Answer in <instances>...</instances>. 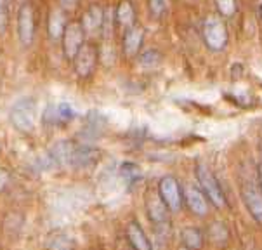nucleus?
Listing matches in <instances>:
<instances>
[{
	"mask_svg": "<svg viewBox=\"0 0 262 250\" xmlns=\"http://www.w3.org/2000/svg\"><path fill=\"white\" fill-rule=\"evenodd\" d=\"M11 123L16 131L30 134L37 127V101L33 97H21L11 108Z\"/></svg>",
	"mask_w": 262,
	"mask_h": 250,
	"instance_id": "1",
	"label": "nucleus"
},
{
	"mask_svg": "<svg viewBox=\"0 0 262 250\" xmlns=\"http://www.w3.org/2000/svg\"><path fill=\"white\" fill-rule=\"evenodd\" d=\"M194 174H196L200 190L205 193L208 202L217 209H224L226 205H228V200H226V195L221 184L217 182V177L214 176V172H212L205 163H198L196 169H194Z\"/></svg>",
	"mask_w": 262,
	"mask_h": 250,
	"instance_id": "2",
	"label": "nucleus"
},
{
	"mask_svg": "<svg viewBox=\"0 0 262 250\" xmlns=\"http://www.w3.org/2000/svg\"><path fill=\"white\" fill-rule=\"evenodd\" d=\"M202 33H203V40H205L207 47L210 51H223V49L228 46V28H226L224 21L217 16H208L205 21H203L202 26Z\"/></svg>",
	"mask_w": 262,
	"mask_h": 250,
	"instance_id": "3",
	"label": "nucleus"
},
{
	"mask_svg": "<svg viewBox=\"0 0 262 250\" xmlns=\"http://www.w3.org/2000/svg\"><path fill=\"white\" fill-rule=\"evenodd\" d=\"M162 202L170 212H179L184 203V191L181 187L179 181L174 176H163L158 181V191Z\"/></svg>",
	"mask_w": 262,
	"mask_h": 250,
	"instance_id": "4",
	"label": "nucleus"
},
{
	"mask_svg": "<svg viewBox=\"0 0 262 250\" xmlns=\"http://www.w3.org/2000/svg\"><path fill=\"white\" fill-rule=\"evenodd\" d=\"M63 52L64 57L68 61H73L75 56L78 54V51L85 44V31L80 21H72L66 25L64 33H63Z\"/></svg>",
	"mask_w": 262,
	"mask_h": 250,
	"instance_id": "5",
	"label": "nucleus"
},
{
	"mask_svg": "<svg viewBox=\"0 0 262 250\" xmlns=\"http://www.w3.org/2000/svg\"><path fill=\"white\" fill-rule=\"evenodd\" d=\"M97 57H99V51L94 44H83L78 54L73 59V70L80 78H87L94 73V68L97 65Z\"/></svg>",
	"mask_w": 262,
	"mask_h": 250,
	"instance_id": "6",
	"label": "nucleus"
},
{
	"mask_svg": "<svg viewBox=\"0 0 262 250\" xmlns=\"http://www.w3.org/2000/svg\"><path fill=\"white\" fill-rule=\"evenodd\" d=\"M17 37L25 47L32 46L35 38V16L28 2H23L17 9Z\"/></svg>",
	"mask_w": 262,
	"mask_h": 250,
	"instance_id": "7",
	"label": "nucleus"
},
{
	"mask_svg": "<svg viewBox=\"0 0 262 250\" xmlns=\"http://www.w3.org/2000/svg\"><path fill=\"white\" fill-rule=\"evenodd\" d=\"M242 200L245 203L247 211L255 219L259 224H262V187L257 182L247 181L242 184Z\"/></svg>",
	"mask_w": 262,
	"mask_h": 250,
	"instance_id": "8",
	"label": "nucleus"
},
{
	"mask_svg": "<svg viewBox=\"0 0 262 250\" xmlns=\"http://www.w3.org/2000/svg\"><path fill=\"white\" fill-rule=\"evenodd\" d=\"M146 212L151 221V224L155 226L157 231H162L163 227H168V209L165 203L162 202L158 193H149L146 196Z\"/></svg>",
	"mask_w": 262,
	"mask_h": 250,
	"instance_id": "9",
	"label": "nucleus"
},
{
	"mask_svg": "<svg viewBox=\"0 0 262 250\" xmlns=\"http://www.w3.org/2000/svg\"><path fill=\"white\" fill-rule=\"evenodd\" d=\"M184 203L188 205L189 212L198 217H205L210 211V202L200 187L188 184L184 190Z\"/></svg>",
	"mask_w": 262,
	"mask_h": 250,
	"instance_id": "10",
	"label": "nucleus"
},
{
	"mask_svg": "<svg viewBox=\"0 0 262 250\" xmlns=\"http://www.w3.org/2000/svg\"><path fill=\"white\" fill-rule=\"evenodd\" d=\"M75 118V110L68 102H57L49 105L42 113V120L46 125H64Z\"/></svg>",
	"mask_w": 262,
	"mask_h": 250,
	"instance_id": "11",
	"label": "nucleus"
},
{
	"mask_svg": "<svg viewBox=\"0 0 262 250\" xmlns=\"http://www.w3.org/2000/svg\"><path fill=\"white\" fill-rule=\"evenodd\" d=\"M125 236L132 250H153L148 235L144 233V230L137 221H128V224L125 226Z\"/></svg>",
	"mask_w": 262,
	"mask_h": 250,
	"instance_id": "12",
	"label": "nucleus"
},
{
	"mask_svg": "<svg viewBox=\"0 0 262 250\" xmlns=\"http://www.w3.org/2000/svg\"><path fill=\"white\" fill-rule=\"evenodd\" d=\"M143 42H144V30L141 26L134 25L132 28L125 30L123 33V52L125 56L128 57H134L139 54L141 47H143Z\"/></svg>",
	"mask_w": 262,
	"mask_h": 250,
	"instance_id": "13",
	"label": "nucleus"
},
{
	"mask_svg": "<svg viewBox=\"0 0 262 250\" xmlns=\"http://www.w3.org/2000/svg\"><path fill=\"white\" fill-rule=\"evenodd\" d=\"M75 142L73 141H57L49 150V156L54 162V165H72V158L75 153Z\"/></svg>",
	"mask_w": 262,
	"mask_h": 250,
	"instance_id": "14",
	"label": "nucleus"
},
{
	"mask_svg": "<svg viewBox=\"0 0 262 250\" xmlns=\"http://www.w3.org/2000/svg\"><path fill=\"white\" fill-rule=\"evenodd\" d=\"M101 151L94 146H77L72 158V167L75 169H85L99 162Z\"/></svg>",
	"mask_w": 262,
	"mask_h": 250,
	"instance_id": "15",
	"label": "nucleus"
},
{
	"mask_svg": "<svg viewBox=\"0 0 262 250\" xmlns=\"http://www.w3.org/2000/svg\"><path fill=\"white\" fill-rule=\"evenodd\" d=\"M82 26H83V31L85 33H94V31H99L103 28V23H104V11L101 6L97 4H92L91 7L85 11V14L82 16Z\"/></svg>",
	"mask_w": 262,
	"mask_h": 250,
	"instance_id": "16",
	"label": "nucleus"
},
{
	"mask_svg": "<svg viewBox=\"0 0 262 250\" xmlns=\"http://www.w3.org/2000/svg\"><path fill=\"white\" fill-rule=\"evenodd\" d=\"M66 16L63 9H52L49 12V19H47V31L51 40H61L63 38L64 28H66Z\"/></svg>",
	"mask_w": 262,
	"mask_h": 250,
	"instance_id": "17",
	"label": "nucleus"
},
{
	"mask_svg": "<svg viewBox=\"0 0 262 250\" xmlns=\"http://www.w3.org/2000/svg\"><path fill=\"white\" fill-rule=\"evenodd\" d=\"M181 242L183 247L189 250H200L205 243V235L196 226H186L181 230Z\"/></svg>",
	"mask_w": 262,
	"mask_h": 250,
	"instance_id": "18",
	"label": "nucleus"
},
{
	"mask_svg": "<svg viewBox=\"0 0 262 250\" xmlns=\"http://www.w3.org/2000/svg\"><path fill=\"white\" fill-rule=\"evenodd\" d=\"M115 19L117 23L122 26V28H132L134 26V19H136V12H134V7L128 0H122L118 4L117 11H115Z\"/></svg>",
	"mask_w": 262,
	"mask_h": 250,
	"instance_id": "19",
	"label": "nucleus"
},
{
	"mask_svg": "<svg viewBox=\"0 0 262 250\" xmlns=\"http://www.w3.org/2000/svg\"><path fill=\"white\" fill-rule=\"evenodd\" d=\"M207 236L212 240L214 243H226L228 242V238H229V230L226 227L224 222H221V221H214V222H210L207 227Z\"/></svg>",
	"mask_w": 262,
	"mask_h": 250,
	"instance_id": "20",
	"label": "nucleus"
},
{
	"mask_svg": "<svg viewBox=\"0 0 262 250\" xmlns=\"http://www.w3.org/2000/svg\"><path fill=\"white\" fill-rule=\"evenodd\" d=\"M104 125H106V118L99 113V111H91V113L87 115V127L85 129L91 136L101 134V131L104 129Z\"/></svg>",
	"mask_w": 262,
	"mask_h": 250,
	"instance_id": "21",
	"label": "nucleus"
},
{
	"mask_svg": "<svg viewBox=\"0 0 262 250\" xmlns=\"http://www.w3.org/2000/svg\"><path fill=\"white\" fill-rule=\"evenodd\" d=\"M160 62H162V54L157 49H148L139 54V65L143 68H157Z\"/></svg>",
	"mask_w": 262,
	"mask_h": 250,
	"instance_id": "22",
	"label": "nucleus"
},
{
	"mask_svg": "<svg viewBox=\"0 0 262 250\" xmlns=\"http://www.w3.org/2000/svg\"><path fill=\"white\" fill-rule=\"evenodd\" d=\"M215 6L224 17H231L236 12V0H215Z\"/></svg>",
	"mask_w": 262,
	"mask_h": 250,
	"instance_id": "23",
	"label": "nucleus"
},
{
	"mask_svg": "<svg viewBox=\"0 0 262 250\" xmlns=\"http://www.w3.org/2000/svg\"><path fill=\"white\" fill-rule=\"evenodd\" d=\"M170 0H149V11L155 17H162L167 12Z\"/></svg>",
	"mask_w": 262,
	"mask_h": 250,
	"instance_id": "24",
	"label": "nucleus"
},
{
	"mask_svg": "<svg viewBox=\"0 0 262 250\" xmlns=\"http://www.w3.org/2000/svg\"><path fill=\"white\" fill-rule=\"evenodd\" d=\"M7 28V4L6 0H0V33Z\"/></svg>",
	"mask_w": 262,
	"mask_h": 250,
	"instance_id": "25",
	"label": "nucleus"
},
{
	"mask_svg": "<svg viewBox=\"0 0 262 250\" xmlns=\"http://www.w3.org/2000/svg\"><path fill=\"white\" fill-rule=\"evenodd\" d=\"M9 182H11V174H9L7 169L0 167V193L9 186Z\"/></svg>",
	"mask_w": 262,
	"mask_h": 250,
	"instance_id": "26",
	"label": "nucleus"
},
{
	"mask_svg": "<svg viewBox=\"0 0 262 250\" xmlns=\"http://www.w3.org/2000/svg\"><path fill=\"white\" fill-rule=\"evenodd\" d=\"M61 4V9H64V11H72L78 6V0H59Z\"/></svg>",
	"mask_w": 262,
	"mask_h": 250,
	"instance_id": "27",
	"label": "nucleus"
},
{
	"mask_svg": "<svg viewBox=\"0 0 262 250\" xmlns=\"http://www.w3.org/2000/svg\"><path fill=\"white\" fill-rule=\"evenodd\" d=\"M257 177H259V186L262 187V162L257 165Z\"/></svg>",
	"mask_w": 262,
	"mask_h": 250,
	"instance_id": "28",
	"label": "nucleus"
},
{
	"mask_svg": "<svg viewBox=\"0 0 262 250\" xmlns=\"http://www.w3.org/2000/svg\"><path fill=\"white\" fill-rule=\"evenodd\" d=\"M257 16H259V19L262 21V2L259 4V11H257Z\"/></svg>",
	"mask_w": 262,
	"mask_h": 250,
	"instance_id": "29",
	"label": "nucleus"
},
{
	"mask_svg": "<svg viewBox=\"0 0 262 250\" xmlns=\"http://www.w3.org/2000/svg\"><path fill=\"white\" fill-rule=\"evenodd\" d=\"M177 250H189V248H186V247H179V248H177Z\"/></svg>",
	"mask_w": 262,
	"mask_h": 250,
	"instance_id": "30",
	"label": "nucleus"
},
{
	"mask_svg": "<svg viewBox=\"0 0 262 250\" xmlns=\"http://www.w3.org/2000/svg\"><path fill=\"white\" fill-rule=\"evenodd\" d=\"M0 150H2V142H0Z\"/></svg>",
	"mask_w": 262,
	"mask_h": 250,
	"instance_id": "31",
	"label": "nucleus"
},
{
	"mask_svg": "<svg viewBox=\"0 0 262 250\" xmlns=\"http://www.w3.org/2000/svg\"><path fill=\"white\" fill-rule=\"evenodd\" d=\"M260 151H262V142H260Z\"/></svg>",
	"mask_w": 262,
	"mask_h": 250,
	"instance_id": "32",
	"label": "nucleus"
},
{
	"mask_svg": "<svg viewBox=\"0 0 262 250\" xmlns=\"http://www.w3.org/2000/svg\"><path fill=\"white\" fill-rule=\"evenodd\" d=\"M186 2H191V0H186Z\"/></svg>",
	"mask_w": 262,
	"mask_h": 250,
	"instance_id": "33",
	"label": "nucleus"
}]
</instances>
